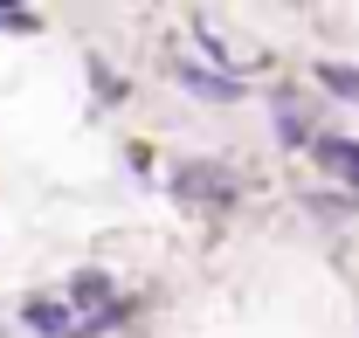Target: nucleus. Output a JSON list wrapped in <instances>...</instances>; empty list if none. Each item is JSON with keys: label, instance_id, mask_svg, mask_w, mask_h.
<instances>
[{"label": "nucleus", "instance_id": "f257e3e1", "mask_svg": "<svg viewBox=\"0 0 359 338\" xmlns=\"http://www.w3.org/2000/svg\"><path fill=\"white\" fill-rule=\"evenodd\" d=\"M318 152H325V166H332V173H346V180H359V145H346V138H325Z\"/></svg>", "mask_w": 359, "mask_h": 338}, {"label": "nucleus", "instance_id": "f03ea898", "mask_svg": "<svg viewBox=\"0 0 359 338\" xmlns=\"http://www.w3.org/2000/svg\"><path fill=\"white\" fill-rule=\"evenodd\" d=\"M325 83H339V97H359V69L346 76V69H325Z\"/></svg>", "mask_w": 359, "mask_h": 338}]
</instances>
